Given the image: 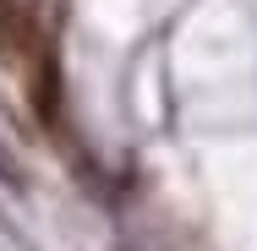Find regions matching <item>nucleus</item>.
<instances>
[{"label": "nucleus", "instance_id": "1", "mask_svg": "<svg viewBox=\"0 0 257 251\" xmlns=\"http://www.w3.org/2000/svg\"><path fill=\"white\" fill-rule=\"evenodd\" d=\"M33 104H39V115H44V120H55V109H60V82H55V60H44V71H39Z\"/></svg>", "mask_w": 257, "mask_h": 251}, {"label": "nucleus", "instance_id": "2", "mask_svg": "<svg viewBox=\"0 0 257 251\" xmlns=\"http://www.w3.org/2000/svg\"><path fill=\"white\" fill-rule=\"evenodd\" d=\"M17 39H22V11L17 0H0V50H17Z\"/></svg>", "mask_w": 257, "mask_h": 251}, {"label": "nucleus", "instance_id": "3", "mask_svg": "<svg viewBox=\"0 0 257 251\" xmlns=\"http://www.w3.org/2000/svg\"><path fill=\"white\" fill-rule=\"evenodd\" d=\"M0 180H6V186H22V169H17V158L6 148H0Z\"/></svg>", "mask_w": 257, "mask_h": 251}]
</instances>
